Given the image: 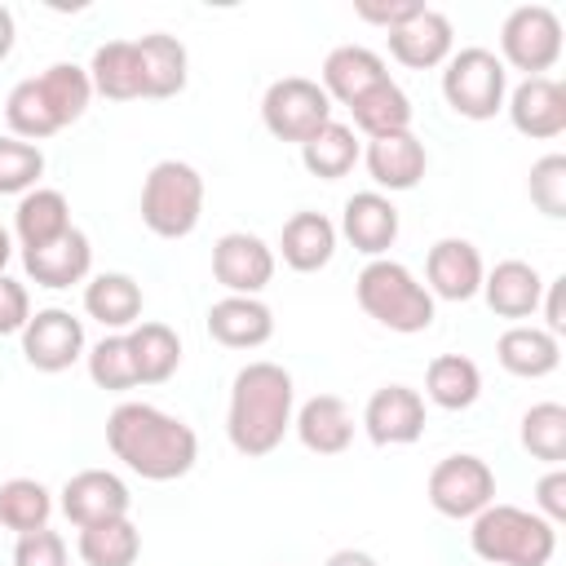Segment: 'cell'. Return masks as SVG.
<instances>
[{
  "label": "cell",
  "mask_w": 566,
  "mask_h": 566,
  "mask_svg": "<svg viewBox=\"0 0 566 566\" xmlns=\"http://www.w3.org/2000/svg\"><path fill=\"white\" fill-rule=\"evenodd\" d=\"M539 305H544V323H548L544 332H548V336H562V332H566V279L544 283Z\"/></svg>",
  "instance_id": "46"
},
{
  "label": "cell",
  "mask_w": 566,
  "mask_h": 566,
  "mask_svg": "<svg viewBox=\"0 0 566 566\" xmlns=\"http://www.w3.org/2000/svg\"><path fill=\"white\" fill-rule=\"evenodd\" d=\"M35 84H40V93H44V102H49V111H53V119H57L62 128L75 124V119L88 111L93 80H88L84 66H75V62H53L49 71L35 75Z\"/></svg>",
  "instance_id": "33"
},
{
  "label": "cell",
  "mask_w": 566,
  "mask_h": 566,
  "mask_svg": "<svg viewBox=\"0 0 566 566\" xmlns=\"http://www.w3.org/2000/svg\"><path fill=\"white\" fill-rule=\"evenodd\" d=\"M349 115H354V124H358L367 137L407 133V128H411V97H407L394 80H380L376 88H367L363 97L349 102Z\"/></svg>",
  "instance_id": "32"
},
{
  "label": "cell",
  "mask_w": 566,
  "mask_h": 566,
  "mask_svg": "<svg viewBox=\"0 0 566 566\" xmlns=\"http://www.w3.org/2000/svg\"><path fill=\"white\" fill-rule=\"evenodd\" d=\"M22 354L35 371H66L84 354V323L71 310H35L22 327Z\"/></svg>",
  "instance_id": "11"
},
{
  "label": "cell",
  "mask_w": 566,
  "mask_h": 566,
  "mask_svg": "<svg viewBox=\"0 0 566 566\" xmlns=\"http://www.w3.org/2000/svg\"><path fill=\"white\" fill-rule=\"evenodd\" d=\"M75 548H80V557L88 566H133L137 553H142V535H137V526L128 517H115V522L84 526Z\"/></svg>",
  "instance_id": "34"
},
{
  "label": "cell",
  "mask_w": 566,
  "mask_h": 566,
  "mask_svg": "<svg viewBox=\"0 0 566 566\" xmlns=\"http://www.w3.org/2000/svg\"><path fill=\"white\" fill-rule=\"evenodd\" d=\"M354 296L363 305L367 318H376L389 332H424L433 323V296L424 283H416V274L402 261H367L363 274L354 279Z\"/></svg>",
  "instance_id": "4"
},
{
  "label": "cell",
  "mask_w": 566,
  "mask_h": 566,
  "mask_svg": "<svg viewBox=\"0 0 566 566\" xmlns=\"http://www.w3.org/2000/svg\"><path fill=\"white\" fill-rule=\"evenodd\" d=\"M429 504L442 517H478L486 504H495V473L478 455H447L429 473Z\"/></svg>",
  "instance_id": "9"
},
{
  "label": "cell",
  "mask_w": 566,
  "mask_h": 566,
  "mask_svg": "<svg viewBox=\"0 0 566 566\" xmlns=\"http://www.w3.org/2000/svg\"><path fill=\"white\" fill-rule=\"evenodd\" d=\"M363 159H367L371 181L385 186V190H411V186H420L424 164H429L424 142L411 128L407 133H389V137H371Z\"/></svg>",
  "instance_id": "19"
},
{
  "label": "cell",
  "mask_w": 566,
  "mask_h": 566,
  "mask_svg": "<svg viewBox=\"0 0 566 566\" xmlns=\"http://www.w3.org/2000/svg\"><path fill=\"white\" fill-rule=\"evenodd\" d=\"M495 358H500V367H504L509 376L539 380V376L557 371V363H562V345H557V336H548L544 327H526V323H517V327H509V332L495 340Z\"/></svg>",
  "instance_id": "26"
},
{
  "label": "cell",
  "mask_w": 566,
  "mask_h": 566,
  "mask_svg": "<svg viewBox=\"0 0 566 566\" xmlns=\"http://www.w3.org/2000/svg\"><path fill=\"white\" fill-rule=\"evenodd\" d=\"M4 119H9L13 137H22V142H31V146L44 142V137H53V133H62V124L53 119V111H49V102H44L35 75L22 80V84H13V93L4 97Z\"/></svg>",
  "instance_id": "37"
},
{
  "label": "cell",
  "mask_w": 566,
  "mask_h": 566,
  "mask_svg": "<svg viewBox=\"0 0 566 566\" xmlns=\"http://www.w3.org/2000/svg\"><path fill=\"white\" fill-rule=\"evenodd\" d=\"M13 40H18V27H13V13L0 4V62L13 53Z\"/></svg>",
  "instance_id": "47"
},
{
  "label": "cell",
  "mask_w": 566,
  "mask_h": 566,
  "mask_svg": "<svg viewBox=\"0 0 566 566\" xmlns=\"http://www.w3.org/2000/svg\"><path fill=\"white\" fill-rule=\"evenodd\" d=\"M128 504H133L128 486L115 473H106V469H84V473L66 478V486H62V513L80 531L97 526V522L128 517Z\"/></svg>",
  "instance_id": "13"
},
{
  "label": "cell",
  "mask_w": 566,
  "mask_h": 566,
  "mask_svg": "<svg viewBox=\"0 0 566 566\" xmlns=\"http://www.w3.org/2000/svg\"><path fill=\"white\" fill-rule=\"evenodd\" d=\"M469 548L486 566H548L557 553V526L517 504H486L473 517Z\"/></svg>",
  "instance_id": "3"
},
{
  "label": "cell",
  "mask_w": 566,
  "mask_h": 566,
  "mask_svg": "<svg viewBox=\"0 0 566 566\" xmlns=\"http://www.w3.org/2000/svg\"><path fill=\"white\" fill-rule=\"evenodd\" d=\"M203 217V177L186 159H159L142 186V221L159 239H186Z\"/></svg>",
  "instance_id": "5"
},
{
  "label": "cell",
  "mask_w": 566,
  "mask_h": 566,
  "mask_svg": "<svg viewBox=\"0 0 566 566\" xmlns=\"http://www.w3.org/2000/svg\"><path fill=\"white\" fill-rule=\"evenodd\" d=\"M27 318H31V296H27V287H22L18 279L0 274V336L22 332Z\"/></svg>",
  "instance_id": "43"
},
{
  "label": "cell",
  "mask_w": 566,
  "mask_h": 566,
  "mask_svg": "<svg viewBox=\"0 0 566 566\" xmlns=\"http://www.w3.org/2000/svg\"><path fill=\"white\" fill-rule=\"evenodd\" d=\"M88 376L97 389H133L137 385V367H133V354H128V336H102L93 349H88Z\"/></svg>",
  "instance_id": "39"
},
{
  "label": "cell",
  "mask_w": 566,
  "mask_h": 566,
  "mask_svg": "<svg viewBox=\"0 0 566 566\" xmlns=\"http://www.w3.org/2000/svg\"><path fill=\"white\" fill-rule=\"evenodd\" d=\"M301 159H305V168L314 172V177H323V181H336V177H345L354 164H358V142H354V128L349 124H323L305 146H301Z\"/></svg>",
  "instance_id": "35"
},
{
  "label": "cell",
  "mask_w": 566,
  "mask_h": 566,
  "mask_svg": "<svg viewBox=\"0 0 566 566\" xmlns=\"http://www.w3.org/2000/svg\"><path fill=\"white\" fill-rule=\"evenodd\" d=\"M84 310H88V318H97L111 332L133 327L142 314V287L133 274H97L84 287Z\"/></svg>",
  "instance_id": "31"
},
{
  "label": "cell",
  "mask_w": 566,
  "mask_h": 566,
  "mask_svg": "<svg viewBox=\"0 0 566 566\" xmlns=\"http://www.w3.org/2000/svg\"><path fill=\"white\" fill-rule=\"evenodd\" d=\"M500 62L526 71V80L544 75L562 57V22L548 4H517L500 27Z\"/></svg>",
  "instance_id": "8"
},
{
  "label": "cell",
  "mask_w": 566,
  "mask_h": 566,
  "mask_svg": "<svg viewBox=\"0 0 566 566\" xmlns=\"http://www.w3.org/2000/svg\"><path fill=\"white\" fill-rule=\"evenodd\" d=\"M279 252L283 261L296 270V274H314L332 261L336 252V226L323 217V212H296L283 221V234H279Z\"/></svg>",
  "instance_id": "25"
},
{
  "label": "cell",
  "mask_w": 566,
  "mask_h": 566,
  "mask_svg": "<svg viewBox=\"0 0 566 566\" xmlns=\"http://www.w3.org/2000/svg\"><path fill=\"white\" fill-rule=\"evenodd\" d=\"M535 504H539V517L544 522H566V473L562 469H548L535 486Z\"/></svg>",
  "instance_id": "45"
},
{
  "label": "cell",
  "mask_w": 566,
  "mask_h": 566,
  "mask_svg": "<svg viewBox=\"0 0 566 566\" xmlns=\"http://www.w3.org/2000/svg\"><path fill=\"white\" fill-rule=\"evenodd\" d=\"M380 80H389L385 62H380V53H371L363 44H340V49H332L323 57V93L345 102V106L354 97H363L367 88H376Z\"/></svg>",
  "instance_id": "23"
},
{
  "label": "cell",
  "mask_w": 566,
  "mask_h": 566,
  "mask_svg": "<svg viewBox=\"0 0 566 566\" xmlns=\"http://www.w3.org/2000/svg\"><path fill=\"white\" fill-rule=\"evenodd\" d=\"M88 80H93V93H102V97H111V102L146 97L137 40H106V44H97L93 66H88Z\"/></svg>",
  "instance_id": "27"
},
{
  "label": "cell",
  "mask_w": 566,
  "mask_h": 566,
  "mask_svg": "<svg viewBox=\"0 0 566 566\" xmlns=\"http://www.w3.org/2000/svg\"><path fill=\"white\" fill-rule=\"evenodd\" d=\"M22 265H27V274H31L40 287H71V283H80V279L88 274V265H93L88 234L71 226L62 239L22 252Z\"/></svg>",
  "instance_id": "20"
},
{
  "label": "cell",
  "mask_w": 566,
  "mask_h": 566,
  "mask_svg": "<svg viewBox=\"0 0 566 566\" xmlns=\"http://www.w3.org/2000/svg\"><path fill=\"white\" fill-rule=\"evenodd\" d=\"M482 256L469 239H438L424 256V279H429V296L442 301H469L482 292Z\"/></svg>",
  "instance_id": "14"
},
{
  "label": "cell",
  "mask_w": 566,
  "mask_h": 566,
  "mask_svg": "<svg viewBox=\"0 0 566 566\" xmlns=\"http://www.w3.org/2000/svg\"><path fill=\"white\" fill-rule=\"evenodd\" d=\"M424 394H429V402L442 407V411H464V407H473L478 394H482V371H478V363L464 358V354H438V358L429 363V371H424Z\"/></svg>",
  "instance_id": "29"
},
{
  "label": "cell",
  "mask_w": 566,
  "mask_h": 566,
  "mask_svg": "<svg viewBox=\"0 0 566 566\" xmlns=\"http://www.w3.org/2000/svg\"><path fill=\"white\" fill-rule=\"evenodd\" d=\"M13 566H66V539L57 531H49V526L18 535Z\"/></svg>",
  "instance_id": "42"
},
{
  "label": "cell",
  "mask_w": 566,
  "mask_h": 566,
  "mask_svg": "<svg viewBox=\"0 0 566 566\" xmlns=\"http://www.w3.org/2000/svg\"><path fill=\"white\" fill-rule=\"evenodd\" d=\"M522 447L535 460L557 469L566 460V407L562 402H535L522 416Z\"/></svg>",
  "instance_id": "38"
},
{
  "label": "cell",
  "mask_w": 566,
  "mask_h": 566,
  "mask_svg": "<svg viewBox=\"0 0 566 566\" xmlns=\"http://www.w3.org/2000/svg\"><path fill=\"white\" fill-rule=\"evenodd\" d=\"M296 438L314 451V455H340L354 442V416L345 407V398L336 394H314L301 411H296Z\"/></svg>",
  "instance_id": "22"
},
{
  "label": "cell",
  "mask_w": 566,
  "mask_h": 566,
  "mask_svg": "<svg viewBox=\"0 0 566 566\" xmlns=\"http://www.w3.org/2000/svg\"><path fill=\"white\" fill-rule=\"evenodd\" d=\"M482 296L500 318H531L539 310L544 279L526 261H500L491 274H482Z\"/></svg>",
  "instance_id": "21"
},
{
  "label": "cell",
  "mask_w": 566,
  "mask_h": 566,
  "mask_svg": "<svg viewBox=\"0 0 566 566\" xmlns=\"http://www.w3.org/2000/svg\"><path fill=\"white\" fill-rule=\"evenodd\" d=\"M142 53V88L146 97H177L186 88V44L177 35L150 31L137 40Z\"/></svg>",
  "instance_id": "28"
},
{
  "label": "cell",
  "mask_w": 566,
  "mask_h": 566,
  "mask_svg": "<svg viewBox=\"0 0 566 566\" xmlns=\"http://www.w3.org/2000/svg\"><path fill=\"white\" fill-rule=\"evenodd\" d=\"M66 230H71V203H66L62 190H44V186H35V190H27V195L18 199L13 234H18L22 252L44 248V243L62 239Z\"/></svg>",
  "instance_id": "24"
},
{
  "label": "cell",
  "mask_w": 566,
  "mask_h": 566,
  "mask_svg": "<svg viewBox=\"0 0 566 566\" xmlns=\"http://www.w3.org/2000/svg\"><path fill=\"white\" fill-rule=\"evenodd\" d=\"M261 119L279 142H310L323 124H332V97L323 93L318 80L305 75H283L265 88L261 97Z\"/></svg>",
  "instance_id": "7"
},
{
  "label": "cell",
  "mask_w": 566,
  "mask_h": 566,
  "mask_svg": "<svg viewBox=\"0 0 566 566\" xmlns=\"http://www.w3.org/2000/svg\"><path fill=\"white\" fill-rule=\"evenodd\" d=\"M212 279L230 287V296H256L274 279V252L265 239L248 230H230L212 243Z\"/></svg>",
  "instance_id": "10"
},
{
  "label": "cell",
  "mask_w": 566,
  "mask_h": 566,
  "mask_svg": "<svg viewBox=\"0 0 566 566\" xmlns=\"http://www.w3.org/2000/svg\"><path fill=\"white\" fill-rule=\"evenodd\" d=\"M327 566H376V557H367V553H358V548H340V553L327 557Z\"/></svg>",
  "instance_id": "48"
},
{
  "label": "cell",
  "mask_w": 566,
  "mask_h": 566,
  "mask_svg": "<svg viewBox=\"0 0 566 566\" xmlns=\"http://www.w3.org/2000/svg\"><path fill=\"white\" fill-rule=\"evenodd\" d=\"M420 9H424V4H416V0H389V4H376V0H358V4H354V13H358L363 22H376V27H385V31H394V27L411 22Z\"/></svg>",
  "instance_id": "44"
},
{
  "label": "cell",
  "mask_w": 566,
  "mask_h": 566,
  "mask_svg": "<svg viewBox=\"0 0 566 566\" xmlns=\"http://www.w3.org/2000/svg\"><path fill=\"white\" fill-rule=\"evenodd\" d=\"M451 40H455L451 18L424 4L411 22H402V27L389 31V53L402 66H411V71H429V66H442L451 57Z\"/></svg>",
  "instance_id": "16"
},
{
  "label": "cell",
  "mask_w": 566,
  "mask_h": 566,
  "mask_svg": "<svg viewBox=\"0 0 566 566\" xmlns=\"http://www.w3.org/2000/svg\"><path fill=\"white\" fill-rule=\"evenodd\" d=\"M340 230H345V239L354 243V252H363V256L376 261V256L389 252L394 239H398V208H394L385 195H376V190H358V195L345 199Z\"/></svg>",
  "instance_id": "17"
},
{
  "label": "cell",
  "mask_w": 566,
  "mask_h": 566,
  "mask_svg": "<svg viewBox=\"0 0 566 566\" xmlns=\"http://www.w3.org/2000/svg\"><path fill=\"white\" fill-rule=\"evenodd\" d=\"M509 71L491 49H460L447 57L442 71V97L464 119H491L504 106Z\"/></svg>",
  "instance_id": "6"
},
{
  "label": "cell",
  "mask_w": 566,
  "mask_h": 566,
  "mask_svg": "<svg viewBox=\"0 0 566 566\" xmlns=\"http://www.w3.org/2000/svg\"><path fill=\"white\" fill-rule=\"evenodd\" d=\"M106 447L146 482H172L199 460L195 429L150 402H119L106 416Z\"/></svg>",
  "instance_id": "1"
},
{
  "label": "cell",
  "mask_w": 566,
  "mask_h": 566,
  "mask_svg": "<svg viewBox=\"0 0 566 566\" xmlns=\"http://www.w3.org/2000/svg\"><path fill=\"white\" fill-rule=\"evenodd\" d=\"M49 513H53V495L44 482L35 478H13L0 486V526L27 535V531H40L49 526Z\"/></svg>",
  "instance_id": "36"
},
{
  "label": "cell",
  "mask_w": 566,
  "mask_h": 566,
  "mask_svg": "<svg viewBox=\"0 0 566 566\" xmlns=\"http://www.w3.org/2000/svg\"><path fill=\"white\" fill-rule=\"evenodd\" d=\"M292 376L279 363H248L230 389V447L239 455H270L292 429Z\"/></svg>",
  "instance_id": "2"
},
{
  "label": "cell",
  "mask_w": 566,
  "mask_h": 566,
  "mask_svg": "<svg viewBox=\"0 0 566 566\" xmlns=\"http://www.w3.org/2000/svg\"><path fill=\"white\" fill-rule=\"evenodd\" d=\"M531 203L544 217H566V155H544L531 168Z\"/></svg>",
  "instance_id": "41"
},
{
  "label": "cell",
  "mask_w": 566,
  "mask_h": 566,
  "mask_svg": "<svg viewBox=\"0 0 566 566\" xmlns=\"http://www.w3.org/2000/svg\"><path fill=\"white\" fill-rule=\"evenodd\" d=\"M363 429L376 447H407L424 433V398L411 385H380L363 407Z\"/></svg>",
  "instance_id": "12"
},
{
  "label": "cell",
  "mask_w": 566,
  "mask_h": 566,
  "mask_svg": "<svg viewBox=\"0 0 566 566\" xmlns=\"http://www.w3.org/2000/svg\"><path fill=\"white\" fill-rule=\"evenodd\" d=\"M509 119L522 137H539V142L566 133V88L548 75L522 80L509 97Z\"/></svg>",
  "instance_id": "15"
},
{
  "label": "cell",
  "mask_w": 566,
  "mask_h": 566,
  "mask_svg": "<svg viewBox=\"0 0 566 566\" xmlns=\"http://www.w3.org/2000/svg\"><path fill=\"white\" fill-rule=\"evenodd\" d=\"M44 177V155L40 146L22 137H0V195H27Z\"/></svg>",
  "instance_id": "40"
},
{
  "label": "cell",
  "mask_w": 566,
  "mask_h": 566,
  "mask_svg": "<svg viewBox=\"0 0 566 566\" xmlns=\"http://www.w3.org/2000/svg\"><path fill=\"white\" fill-rule=\"evenodd\" d=\"M9 256H13V239H9V230L0 226V274H4V265H9Z\"/></svg>",
  "instance_id": "49"
},
{
  "label": "cell",
  "mask_w": 566,
  "mask_h": 566,
  "mask_svg": "<svg viewBox=\"0 0 566 566\" xmlns=\"http://www.w3.org/2000/svg\"><path fill=\"white\" fill-rule=\"evenodd\" d=\"M208 336L226 349H256L274 336V314L256 296H221L208 310Z\"/></svg>",
  "instance_id": "18"
},
{
  "label": "cell",
  "mask_w": 566,
  "mask_h": 566,
  "mask_svg": "<svg viewBox=\"0 0 566 566\" xmlns=\"http://www.w3.org/2000/svg\"><path fill=\"white\" fill-rule=\"evenodd\" d=\"M128 354L137 367V385H164L181 363V340L168 323H137L128 332Z\"/></svg>",
  "instance_id": "30"
}]
</instances>
